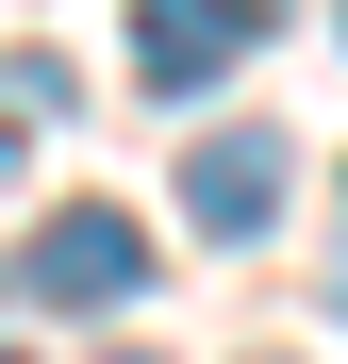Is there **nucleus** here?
Returning a JSON list of instances; mask_svg holds the SVG:
<instances>
[{
  "label": "nucleus",
  "mask_w": 348,
  "mask_h": 364,
  "mask_svg": "<svg viewBox=\"0 0 348 364\" xmlns=\"http://www.w3.org/2000/svg\"><path fill=\"white\" fill-rule=\"evenodd\" d=\"M265 33H282V0H133V83L149 100H199V83L249 67Z\"/></svg>",
  "instance_id": "1"
},
{
  "label": "nucleus",
  "mask_w": 348,
  "mask_h": 364,
  "mask_svg": "<svg viewBox=\"0 0 348 364\" xmlns=\"http://www.w3.org/2000/svg\"><path fill=\"white\" fill-rule=\"evenodd\" d=\"M50 315H116V298L149 282V232L116 215V199H67V215H33V265H17Z\"/></svg>",
  "instance_id": "2"
},
{
  "label": "nucleus",
  "mask_w": 348,
  "mask_h": 364,
  "mask_svg": "<svg viewBox=\"0 0 348 364\" xmlns=\"http://www.w3.org/2000/svg\"><path fill=\"white\" fill-rule=\"evenodd\" d=\"M282 199H299V149H282V133H199L183 149V215L199 232H265Z\"/></svg>",
  "instance_id": "3"
},
{
  "label": "nucleus",
  "mask_w": 348,
  "mask_h": 364,
  "mask_svg": "<svg viewBox=\"0 0 348 364\" xmlns=\"http://www.w3.org/2000/svg\"><path fill=\"white\" fill-rule=\"evenodd\" d=\"M116 364H166V348H116Z\"/></svg>",
  "instance_id": "4"
},
{
  "label": "nucleus",
  "mask_w": 348,
  "mask_h": 364,
  "mask_svg": "<svg viewBox=\"0 0 348 364\" xmlns=\"http://www.w3.org/2000/svg\"><path fill=\"white\" fill-rule=\"evenodd\" d=\"M0 364H17V348H0Z\"/></svg>",
  "instance_id": "5"
}]
</instances>
